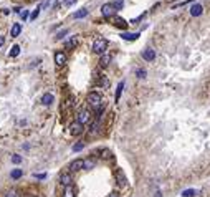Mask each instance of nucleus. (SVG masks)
Masks as SVG:
<instances>
[{
  "mask_svg": "<svg viewBox=\"0 0 210 197\" xmlns=\"http://www.w3.org/2000/svg\"><path fill=\"white\" fill-rule=\"evenodd\" d=\"M85 166V159H74L69 162V171L71 172H76V171H81Z\"/></svg>",
  "mask_w": 210,
  "mask_h": 197,
  "instance_id": "nucleus-6",
  "label": "nucleus"
},
{
  "mask_svg": "<svg viewBox=\"0 0 210 197\" xmlns=\"http://www.w3.org/2000/svg\"><path fill=\"white\" fill-rule=\"evenodd\" d=\"M95 166H96V161H95V159H85L83 169H93Z\"/></svg>",
  "mask_w": 210,
  "mask_h": 197,
  "instance_id": "nucleus-19",
  "label": "nucleus"
},
{
  "mask_svg": "<svg viewBox=\"0 0 210 197\" xmlns=\"http://www.w3.org/2000/svg\"><path fill=\"white\" fill-rule=\"evenodd\" d=\"M22 171L20 169H15V171H12V179H18V177H22Z\"/></svg>",
  "mask_w": 210,
  "mask_h": 197,
  "instance_id": "nucleus-25",
  "label": "nucleus"
},
{
  "mask_svg": "<svg viewBox=\"0 0 210 197\" xmlns=\"http://www.w3.org/2000/svg\"><path fill=\"white\" fill-rule=\"evenodd\" d=\"M83 131H85V126L81 123H78V121H74V123L69 124V134L71 136H79Z\"/></svg>",
  "mask_w": 210,
  "mask_h": 197,
  "instance_id": "nucleus-3",
  "label": "nucleus"
},
{
  "mask_svg": "<svg viewBox=\"0 0 210 197\" xmlns=\"http://www.w3.org/2000/svg\"><path fill=\"white\" fill-rule=\"evenodd\" d=\"M136 75L139 78H146V70H142V68H139L137 71H136Z\"/></svg>",
  "mask_w": 210,
  "mask_h": 197,
  "instance_id": "nucleus-28",
  "label": "nucleus"
},
{
  "mask_svg": "<svg viewBox=\"0 0 210 197\" xmlns=\"http://www.w3.org/2000/svg\"><path fill=\"white\" fill-rule=\"evenodd\" d=\"M199 194V190L195 189H187V190H182V197H194Z\"/></svg>",
  "mask_w": 210,
  "mask_h": 197,
  "instance_id": "nucleus-18",
  "label": "nucleus"
},
{
  "mask_svg": "<svg viewBox=\"0 0 210 197\" xmlns=\"http://www.w3.org/2000/svg\"><path fill=\"white\" fill-rule=\"evenodd\" d=\"M66 53H63V51H56L55 53V63L58 66H65L66 65Z\"/></svg>",
  "mask_w": 210,
  "mask_h": 197,
  "instance_id": "nucleus-7",
  "label": "nucleus"
},
{
  "mask_svg": "<svg viewBox=\"0 0 210 197\" xmlns=\"http://www.w3.org/2000/svg\"><path fill=\"white\" fill-rule=\"evenodd\" d=\"M111 20H113V25H116V27H119V28H122V30H124V28L127 27V23H126V20H122L121 17H111Z\"/></svg>",
  "mask_w": 210,
  "mask_h": 197,
  "instance_id": "nucleus-11",
  "label": "nucleus"
},
{
  "mask_svg": "<svg viewBox=\"0 0 210 197\" xmlns=\"http://www.w3.org/2000/svg\"><path fill=\"white\" fill-rule=\"evenodd\" d=\"M91 119V113L88 111V109H79V111H78V123H81V124H86V123H88V121Z\"/></svg>",
  "mask_w": 210,
  "mask_h": 197,
  "instance_id": "nucleus-4",
  "label": "nucleus"
},
{
  "mask_svg": "<svg viewBox=\"0 0 210 197\" xmlns=\"http://www.w3.org/2000/svg\"><path fill=\"white\" fill-rule=\"evenodd\" d=\"M10 56H17V55H20V46L18 45H13L12 46V50H10Z\"/></svg>",
  "mask_w": 210,
  "mask_h": 197,
  "instance_id": "nucleus-22",
  "label": "nucleus"
},
{
  "mask_svg": "<svg viewBox=\"0 0 210 197\" xmlns=\"http://www.w3.org/2000/svg\"><path fill=\"white\" fill-rule=\"evenodd\" d=\"M83 148H85V143H76L73 146V151H74V153H78V151H81Z\"/></svg>",
  "mask_w": 210,
  "mask_h": 197,
  "instance_id": "nucleus-27",
  "label": "nucleus"
},
{
  "mask_svg": "<svg viewBox=\"0 0 210 197\" xmlns=\"http://www.w3.org/2000/svg\"><path fill=\"white\" fill-rule=\"evenodd\" d=\"M5 197H18V192H17V190H8V192L5 194Z\"/></svg>",
  "mask_w": 210,
  "mask_h": 197,
  "instance_id": "nucleus-30",
  "label": "nucleus"
},
{
  "mask_svg": "<svg viewBox=\"0 0 210 197\" xmlns=\"http://www.w3.org/2000/svg\"><path fill=\"white\" fill-rule=\"evenodd\" d=\"M63 197H74V189L71 187V185H68V187L65 189V192H63Z\"/></svg>",
  "mask_w": 210,
  "mask_h": 197,
  "instance_id": "nucleus-20",
  "label": "nucleus"
},
{
  "mask_svg": "<svg viewBox=\"0 0 210 197\" xmlns=\"http://www.w3.org/2000/svg\"><path fill=\"white\" fill-rule=\"evenodd\" d=\"M101 13H103L104 17H114L116 7L113 5V2H111V3H104L103 7H101Z\"/></svg>",
  "mask_w": 210,
  "mask_h": 197,
  "instance_id": "nucleus-5",
  "label": "nucleus"
},
{
  "mask_svg": "<svg viewBox=\"0 0 210 197\" xmlns=\"http://www.w3.org/2000/svg\"><path fill=\"white\" fill-rule=\"evenodd\" d=\"M71 181H73V179H71V174H69V172H63L60 176V184L66 185V187H68V185H71Z\"/></svg>",
  "mask_w": 210,
  "mask_h": 197,
  "instance_id": "nucleus-10",
  "label": "nucleus"
},
{
  "mask_svg": "<svg viewBox=\"0 0 210 197\" xmlns=\"http://www.w3.org/2000/svg\"><path fill=\"white\" fill-rule=\"evenodd\" d=\"M3 42H5V40H3V37H0V46L3 45Z\"/></svg>",
  "mask_w": 210,
  "mask_h": 197,
  "instance_id": "nucleus-36",
  "label": "nucleus"
},
{
  "mask_svg": "<svg viewBox=\"0 0 210 197\" xmlns=\"http://www.w3.org/2000/svg\"><path fill=\"white\" fill-rule=\"evenodd\" d=\"M20 33H22V25L20 23H15V25L12 27V30H10V35L12 37H18Z\"/></svg>",
  "mask_w": 210,
  "mask_h": 197,
  "instance_id": "nucleus-16",
  "label": "nucleus"
},
{
  "mask_svg": "<svg viewBox=\"0 0 210 197\" xmlns=\"http://www.w3.org/2000/svg\"><path fill=\"white\" fill-rule=\"evenodd\" d=\"M86 100H88V103L91 104L93 108H101V101H103V98H101V95H100L98 91H91Z\"/></svg>",
  "mask_w": 210,
  "mask_h": 197,
  "instance_id": "nucleus-2",
  "label": "nucleus"
},
{
  "mask_svg": "<svg viewBox=\"0 0 210 197\" xmlns=\"http://www.w3.org/2000/svg\"><path fill=\"white\" fill-rule=\"evenodd\" d=\"M76 43H78V42H76V37H73V38H71V42H68V43H66V46L73 48V46H76Z\"/></svg>",
  "mask_w": 210,
  "mask_h": 197,
  "instance_id": "nucleus-29",
  "label": "nucleus"
},
{
  "mask_svg": "<svg viewBox=\"0 0 210 197\" xmlns=\"http://www.w3.org/2000/svg\"><path fill=\"white\" fill-rule=\"evenodd\" d=\"M74 3H76V0H65V2H63L65 7H71V5H74Z\"/></svg>",
  "mask_w": 210,
  "mask_h": 197,
  "instance_id": "nucleus-31",
  "label": "nucleus"
},
{
  "mask_svg": "<svg viewBox=\"0 0 210 197\" xmlns=\"http://www.w3.org/2000/svg\"><path fill=\"white\" fill-rule=\"evenodd\" d=\"M108 48V40H104V38H98L95 43H93V51L98 55H104V51H106Z\"/></svg>",
  "mask_w": 210,
  "mask_h": 197,
  "instance_id": "nucleus-1",
  "label": "nucleus"
},
{
  "mask_svg": "<svg viewBox=\"0 0 210 197\" xmlns=\"http://www.w3.org/2000/svg\"><path fill=\"white\" fill-rule=\"evenodd\" d=\"M109 197H119V195H118V194H116V192H113V194H111Z\"/></svg>",
  "mask_w": 210,
  "mask_h": 197,
  "instance_id": "nucleus-37",
  "label": "nucleus"
},
{
  "mask_svg": "<svg viewBox=\"0 0 210 197\" xmlns=\"http://www.w3.org/2000/svg\"><path fill=\"white\" fill-rule=\"evenodd\" d=\"M121 38L122 40H127V42H132V40H137L139 38V33H126V32H122L121 33Z\"/></svg>",
  "mask_w": 210,
  "mask_h": 197,
  "instance_id": "nucleus-14",
  "label": "nucleus"
},
{
  "mask_svg": "<svg viewBox=\"0 0 210 197\" xmlns=\"http://www.w3.org/2000/svg\"><path fill=\"white\" fill-rule=\"evenodd\" d=\"M122 88H124V81H121V83L118 85V90H116V103L119 101V96H121V93H122Z\"/></svg>",
  "mask_w": 210,
  "mask_h": 197,
  "instance_id": "nucleus-21",
  "label": "nucleus"
},
{
  "mask_svg": "<svg viewBox=\"0 0 210 197\" xmlns=\"http://www.w3.org/2000/svg\"><path fill=\"white\" fill-rule=\"evenodd\" d=\"M109 61H111V56H109V55H103V56H101V60H100V66H101V68L108 66V65H109Z\"/></svg>",
  "mask_w": 210,
  "mask_h": 197,
  "instance_id": "nucleus-17",
  "label": "nucleus"
},
{
  "mask_svg": "<svg viewBox=\"0 0 210 197\" xmlns=\"http://www.w3.org/2000/svg\"><path fill=\"white\" fill-rule=\"evenodd\" d=\"M66 33V30H61L60 33H56V38H63V35Z\"/></svg>",
  "mask_w": 210,
  "mask_h": 197,
  "instance_id": "nucleus-34",
  "label": "nucleus"
},
{
  "mask_svg": "<svg viewBox=\"0 0 210 197\" xmlns=\"http://www.w3.org/2000/svg\"><path fill=\"white\" fill-rule=\"evenodd\" d=\"M202 13H203V7H202V5L195 3V5H192V7H190V15L192 17H199Z\"/></svg>",
  "mask_w": 210,
  "mask_h": 197,
  "instance_id": "nucleus-12",
  "label": "nucleus"
},
{
  "mask_svg": "<svg viewBox=\"0 0 210 197\" xmlns=\"http://www.w3.org/2000/svg\"><path fill=\"white\" fill-rule=\"evenodd\" d=\"M38 13H40V7H38L37 10H33V13L30 15V18H32V20H35V18H37V17H38Z\"/></svg>",
  "mask_w": 210,
  "mask_h": 197,
  "instance_id": "nucleus-32",
  "label": "nucleus"
},
{
  "mask_svg": "<svg viewBox=\"0 0 210 197\" xmlns=\"http://www.w3.org/2000/svg\"><path fill=\"white\" fill-rule=\"evenodd\" d=\"M142 58L146 61H152V60H156V50H152V48H146L144 51H142Z\"/></svg>",
  "mask_w": 210,
  "mask_h": 197,
  "instance_id": "nucleus-8",
  "label": "nucleus"
},
{
  "mask_svg": "<svg viewBox=\"0 0 210 197\" xmlns=\"http://www.w3.org/2000/svg\"><path fill=\"white\" fill-rule=\"evenodd\" d=\"M12 161H13L15 164H20V162H22V158H20V156H13V158H12Z\"/></svg>",
  "mask_w": 210,
  "mask_h": 197,
  "instance_id": "nucleus-33",
  "label": "nucleus"
},
{
  "mask_svg": "<svg viewBox=\"0 0 210 197\" xmlns=\"http://www.w3.org/2000/svg\"><path fill=\"white\" fill-rule=\"evenodd\" d=\"M114 176H116V181H118V184H119V185H126V184H127V179H126L124 174H122V171H121V169H116Z\"/></svg>",
  "mask_w": 210,
  "mask_h": 197,
  "instance_id": "nucleus-9",
  "label": "nucleus"
},
{
  "mask_svg": "<svg viewBox=\"0 0 210 197\" xmlns=\"http://www.w3.org/2000/svg\"><path fill=\"white\" fill-rule=\"evenodd\" d=\"M30 197H35V195H30Z\"/></svg>",
  "mask_w": 210,
  "mask_h": 197,
  "instance_id": "nucleus-38",
  "label": "nucleus"
},
{
  "mask_svg": "<svg viewBox=\"0 0 210 197\" xmlns=\"http://www.w3.org/2000/svg\"><path fill=\"white\" fill-rule=\"evenodd\" d=\"M100 85L103 86V88H108V86H109V81H108V76H104V75H103V76H101V80H100Z\"/></svg>",
  "mask_w": 210,
  "mask_h": 197,
  "instance_id": "nucleus-24",
  "label": "nucleus"
},
{
  "mask_svg": "<svg viewBox=\"0 0 210 197\" xmlns=\"http://www.w3.org/2000/svg\"><path fill=\"white\" fill-rule=\"evenodd\" d=\"M100 154H101L103 159H109V158H111V151H109V149H101Z\"/></svg>",
  "mask_w": 210,
  "mask_h": 197,
  "instance_id": "nucleus-23",
  "label": "nucleus"
},
{
  "mask_svg": "<svg viewBox=\"0 0 210 197\" xmlns=\"http://www.w3.org/2000/svg\"><path fill=\"white\" fill-rule=\"evenodd\" d=\"M35 177H37V179H45L46 176H45V174H37V176H35Z\"/></svg>",
  "mask_w": 210,
  "mask_h": 197,
  "instance_id": "nucleus-35",
  "label": "nucleus"
},
{
  "mask_svg": "<svg viewBox=\"0 0 210 197\" xmlns=\"http://www.w3.org/2000/svg\"><path fill=\"white\" fill-rule=\"evenodd\" d=\"M86 15H88V10H86V8H79L78 12H74V13L71 15V18H74V20H76V18H85Z\"/></svg>",
  "mask_w": 210,
  "mask_h": 197,
  "instance_id": "nucleus-15",
  "label": "nucleus"
},
{
  "mask_svg": "<svg viewBox=\"0 0 210 197\" xmlns=\"http://www.w3.org/2000/svg\"><path fill=\"white\" fill-rule=\"evenodd\" d=\"M113 5L116 7V10H121V8H122V5H124V2H122V0H114Z\"/></svg>",
  "mask_w": 210,
  "mask_h": 197,
  "instance_id": "nucleus-26",
  "label": "nucleus"
},
{
  "mask_svg": "<svg viewBox=\"0 0 210 197\" xmlns=\"http://www.w3.org/2000/svg\"><path fill=\"white\" fill-rule=\"evenodd\" d=\"M53 101H55V96L51 95V93H45L42 96V104H45V106H50Z\"/></svg>",
  "mask_w": 210,
  "mask_h": 197,
  "instance_id": "nucleus-13",
  "label": "nucleus"
}]
</instances>
